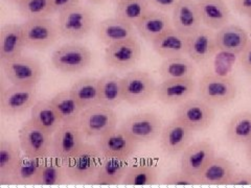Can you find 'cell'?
<instances>
[{"label": "cell", "mask_w": 251, "mask_h": 188, "mask_svg": "<svg viewBox=\"0 0 251 188\" xmlns=\"http://www.w3.org/2000/svg\"><path fill=\"white\" fill-rule=\"evenodd\" d=\"M103 159L96 143L85 142L80 151L65 161L68 180L75 183L92 184Z\"/></svg>", "instance_id": "1"}, {"label": "cell", "mask_w": 251, "mask_h": 188, "mask_svg": "<svg viewBox=\"0 0 251 188\" xmlns=\"http://www.w3.org/2000/svg\"><path fill=\"white\" fill-rule=\"evenodd\" d=\"M200 99L214 108L224 107L237 97L238 88L233 78L218 74L203 75L198 84Z\"/></svg>", "instance_id": "2"}, {"label": "cell", "mask_w": 251, "mask_h": 188, "mask_svg": "<svg viewBox=\"0 0 251 188\" xmlns=\"http://www.w3.org/2000/svg\"><path fill=\"white\" fill-rule=\"evenodd\" d=\"M117 122L119 118L113 108L99 104L84 109L77 123L86 139H99L116 129Z\"/></svg>", "instance_id": "3"}, {"label": "cell", "mask_w": 251, "mask_h": 188, "mask_svg": "<svg viewBox=\"0 0 251 188\" xmlns=\"http://www.w3.org/2000/svg\"><path fill=\"white\" fill-rule=\"evenodd\" d=\"M58 25L61 37L67 40H81L91 33L94 17L87 6L77 4L59 14Z\"/></svg>", "instance_id": "4"}, {"label": "cell", "mask_w": 251, "mask_h": 188, "mask_svg": "<svg viewBox=\"0 0 251 188\" xmlns=\"http://www.w3.org/2000/svg\"><path fill=\"white\" fill-rule=\"evenodd\" d=\"M51 64L62 73H77L87 68L92 61V52L80 43H66L51 54Z\"/></svg>", "instance_id": "5"}, {"label": "cell", "mask_w": 251, "mask_h": 188, "mask_svg": "<svg viewBox=\"0 0 251 188\" xmlns=\"http://www.w3.org/2000/svg\"><path fill=\"white\" fill-rule=\"evenodd\" d=\"M21 25L26 48L45 49L61 37L58 22L50 17L29 19Z\"/></svg>", "instance_id": "6"}, {"label": "cell", "mask_w": 251, "mask_h": 188, "mask_svg": "<svg viewBox=\"0 0 251 188\" xmlns=\"http://www.w3.org/2000/svg\"><path fill=\"white\" fill-rule=\"evenodd\" d=\"M162 120L153 112H141L132 115L126 119L121 129L136 143H148L160 136Z\"/></svg>", "instance_id": "7"}, {"label": "cell", "mask_w": 251, "mask_h": 188, "mask_svg": "<svg viewBox=\"0 0 251 188\" xmlns=\"http://www.w3.org/2000/svg\"><path fill=\"white\" fill-rule=\"evenodd\" d=\"M6 80L12 85L37 87L42 78V66L37 60L20 56L9 62L1 63Z\"/></svg>", "instance_id": "8"}, {"label": "cell", "mask_w": 251, "mask_h": 188, "mask_svg": "<svg viewBox=\"0 0 251 188\" xmlns=\"http://www.w3.org/2000/svg\"><path fill=\"white\" fill-rule=\"evenodd\" d=\"M175 118L194 132L209 128L215 119V108L202 99L188 98L178 105Z\"/></svg>", "instance_id": "9"}, {"label": "cell", "mask_w": 251, "mask_h": 188, "mask_svg": "<svg viewBox=\"0 0 251 188\" xmlns=\"http://www.w3.org/2000/svg\"><path fill=\"white\" fill-rule=\"evenodd\" d=\"M37 88L12 85L0 93V110L5 116H18L37 103Z\"/></svg>", "instance_id": "10"}, {"label": "cell", "mask_w": 251, "mask_h": 188, "mask_svg": "<svg viewBox=\"0 0 251 188\" xmlns=\"http://www.w3.org/2000/svg\"><path fill=\"white\" fill-rule=\"evenodd\" d=\"M157 84L150 73L132 71L123 77L124 101L129 105H139L156 94Z\"/></svg>", "instance_id": "11"}, {"label": "cell", "mask_w": 251, "mask_h": 188, "mask_svg": "<svg viewBox=\"0 0 251 188\" xmlns=\"http://www.w3.org/2000/svg\"><path fill=\"white\" fill-rule=\"evenodd\" d=\"M85 139L78 123H62L52 135L51 154L67 161L81 150Z\"/></svg>", "instance_id": "12"}, {"label": "cell", "mask_w": 251, "mask_h": 188, "mask_svg": "<svg viewBox=\"0 0 251 188\" xmlns=\"http://www.w3.org/2000/svg\"><path fill=\"white\" fill-rule=\"evenodd\" d=\"M18 139L21 150L26 156L45 158L51 154L52 135L38 128L30 120L22 124Z\"/></svg>", "instance_id": "13"}, {"label": "cell", "mask_w": 251, "mask_h": 188, "mask_svg": "<svg viewBox=\"0 0 251 188\" xmlns=\"http://www.w3.org/2000/svg\"><path fill=\"white\" fill-rule=\"evenodd\" d=\"M99 150L104 158L129 160L137 150L136 143L121 129H114L98 139Z\"/></svg>", "instance_id": "14"}, {"label": "cell", "mask_w": 251, "mask_h": 188, "mask_svg": "<svg viewBox=\"0 0 251 188\" xmlns=\"http://www.w3.org/2000/svg\"><path fill=\"white\" fill-rule=\"evenodd\" d=\"M140 56L141 47L135 37L110 44L105 49L106 64L117 70L132 68L139 61Z\"/></svg>", "instance_id": "15"}, {"label": "cell", "mask_w": 251, "mask_h": 188, "mask_svg": "<svg viewBox=\"0 0 251 188\" xmlns=\"http://www.w3.org/2000/svg\"><path fill=\"white\" fill-rule=\"evenodd\" d=\"M215 157L216 151L213 144L208 141H197L191 143L181 153L180 169L199 179L201 172Z\"/></svg>", "instance_id": "16"}, {"label": "cell", "mask_w": 251, "mask_h": 188, "mask_svg": "<svg viewBox=\"0 0 251 188\" xmlns=\"http://www.w3.org/2000/svg\"><path fill=\"white\" fill-rule=\"evenodd\" d=\"M193 133L194 131L186 127L184 123L174 118L163 125L159 136L161 150L170 156L181 154L191 144Z\"/></svg>", "instance_id": "17"}, {"label": "cell", "mask_w": 251, "mask_h": 188, "mask_svg": "<svg viewBox=\"0 0 251 188\" xmlns=\"http://www.w3.org/2000/svg\"><path fill=\"white\" fill-rule=\"evenodd\" d=\"M173 27L184 36H191L202 27L197 0H179L172 12Z\"/></svg>", "instance_id": "18"}, {"label": "cell", "mask_w": 251, "mask_h": 188, "mask_svg": "<svg viewBox=\"0 0 251 188\" xmlns=\"http://www.w3.org/2000/svg\"><path fill=\"white\" fill-rule=\"evenodd\" d=\"M197 87V83L194 78L163 80L159 85H157L156 96L164 105L178 106L191 98Z\"/></svg>", "instance_id": "19"}, {"label": "cell", "mask_w": 251, "mask_h": 188, "mask_svg": "<svg viewBox=\"0 0 251 188\" xmlns=\"http://www.w3.org/2000/svg\"><path fill=\"white\" fill-rule=\"evenodd\" d=\"M217 51L216 30L202 26L187 37L186 56L195 63H203L209 60Z\"/></svg>", "instance_id": "20"}, {"label": "cell", "mask_w": 251, "mask_h": 188, "mask_svg": "<svg viewBox=\"0 0 251 188\" xmlns=\"http://www.w3.org/2000/svg\"><path fill=\"white\" fill-rule=\"evenodd\" d=\"M25 36L21 24L9 23L0 31V61L9 62L22 56L25 48Z\"/></svg>", "instance_id": "21"}, {"label": "cell", "mask_w": 251, "mask_h": 188, "mask_svg": "<svg viewBox=\"0 0 251 188\" xmlns=\"http://www.w3.org/2000/svg\"><path fill=\"white\" fill-rule=\"evenodd\" d=\"M151 43L155 52L163 59L186 56L187 36L179 33L174 27L164 31Z\"/></svg>", "instance_id": "22"}, {"label": "cell", "mask_w": 251, "mask_h": 188, "mask_svg": "<svg viewBox=\"0 0 251 188\" xmlns=\"http://www.w3.org/2000/svg\"><path fill=\"white\" fill-rule=\"evenodd\" d=\"M97 35L101 43L106 46L134 38L136 35L135 26L119 17L108 18L100 21L97 27Z\"/></svg>", "instance_id": "23"}, {"label": "cell", "mask_w": 251, "mask_h": 188, "mask_svg": "<svg viewBox=\"0 0 251 188\" xmlns=\"http://www.w3.org/2000/svg\"><path fill=\"white\" fill-rule=\"evenodd\" d=\"M250 40L247 31L237 24H226L216 30V41L218 50L241 54Z\"/></svg>", "instance_id": "24"}, {"label": "cell", "mask_w": 251, "mask_h": 188, "mask_svg": "<svg viewBox=\"0 0 251 188\" xmlns=\"http://www.w3.org/2000/svg\"><path fill=\"white\" fill-rule=\"evenodd\" d=\"M202 24L218 30L230 20V10L225 0H197Z\"/></svg>", "instance_id": "25"}, {"label": "cell", "mask_w": 251, "mask_h": 188, "mask_svg": "<svg viewBox=\"0 0 251 188\" xmlns=\"http://www.w3.org/2000/svg\"><path fill=\"white\" fill-rule=\"evenodd\" d=\"M172 27V18H170L168 13L158 10L149 11L135 25L137 33L148 42H152L157 37Z\"/></svg>", "instance_id": "26"}, {"label": "cell", "mask_w": 251, "mask_h": 188, "mask_svg": "<svg viewBox=\"0 0 251 188\" xmlns=\"http://www.w3.org/2000/svg\"><path fill=\"white\" fill-rule=\"evenodd\" d=\"M235 168L233 164L223 157H215L199 176L200 184L228 185Z\"/></svg>", "instance_id": "27"}, {"label": "cell", "mask_w": 251, "mask_h": 188, "mask_svg": "<svg viewBox=\"0 0 251 188\" xmlns=\"http://www.w3.org/2000/svg\"><path fill=\"white\" fill-rule=\"evenodd\" d=\"M29 120L50 135H53V133L62 125L60 116L50 100H37L34 107L30 109Z\"/></svg>", "instance_id": "28"}, {"label": "cell", "mask_w": 251, "mask_h": 188, "mask_svg": "<svg viewBox=\"0 0 251 188\" xmlns=\"http://www.w3.org/2000/svg\"><path fill=\"white\" fill-rule=\"evenodd\" d=\"M158 181V169L150 160H140L129 164L128 169L123 179L125 185L147 186L154 185Z\"/></svg>", "instance_id": "29"}, {"label": "cell", "mask_w": 251, "mask_h": 188, "mask_svg": "<svg viewBox=\"0 0 251 188\" xmlns=\"http://www.w3.org/2000/svg\"><path fill=\"white\" fill-rule=\"evenodd\" d=\"M44 158H35L23 154L10 178V184L37 185Z\"/></svg>", "instance_id": "30"}, {"label": "cell", "mask_w": 251, "mask_h": 188, "mask_svg": "<svg viewBox=\"0 0 251 188\" xmlns=\"http://www.w3.org/2000/svg\"><path fill=\"white\" fill-rule=\"evenodd\" d=\"M100 105L115 108L124 101L123 77L108 73L99 78Z\"/></svg>", "instance_id": "31"}, {"label": "cell", "mask_w": 251, "mask_h": 188, "mask_svg": "<svg viewBox=\"0 0 251 188\" xmlns=\"http://www.w3.org/2000/svg\"><path fill=\"white\" fill-rule=\"evenodd\" d=\"M129 166L128 160L104 158L101 161L92 184L116 185L123 182Z\"/></svg>", "instance_id": "32"}, {"label": "cell", "mask_w": 251, "mask_h": 188, "mask_svg": "<svg viewBox=\"0 0 251 188\" xmlns=\"http://www.w3.org/2000/svg\"><path fill=\"white\" fill-rule=\"evenodd\" d=\"M22 150L19 142L1 140L0 142V184H10V178L21 159Z\"/></svg>", "instance_id": "33"}, {"label": "cell", "mask_w": 251, "mask_h": 188, "mask_svg": "<svg viewBox=\"0 0 251 188\" xmlns=\"http://www.w3.org/2000/svg\"><path fill=\"white\" fill-rule=\"evenodd\" d=\"M196 63L184 56L164 59L159 68L162 80H181L194 78L196 74Z\"/></svg>", "instance_id": "34"}, {"label": "cell", "mask_w": 251, "mask_h": 188, "mask_svg": "<svg viewBox=\"0 0 251 188\" xmlns=\"http://www.w3.org/2000/svg\"><path fill=\"white\" fill-rule=\"evenodd\" d=\"M68 180L65 161L50 154L43 160L37 185L54 186L65 183Z\"/></svg>", "instance_id": "35"}, {"label": "cell", "mask_w": 251, "mask_h": 188, "mask_svg": "<svg viewBox=\"0 0 251 188\" xmlns=\"http://www.w3.org/2000/svg\"><path fill=\"white\" fill-rule=\"evenodd\" d=\"M50 103L56 109L62 123H77L83 111L82 107L77 104L70 90H64L57 93Z\"/></svg>", "instance_id": "36"}, {"label": "cell", "mask_w": 251, "mask_h": 188, "mask_svg": "<svg viewBox=\"0 0 251 188\" xmlns=\"http://www.w3.org/2000/svg\"><path fill=\"white\" fill-rule=\"evenodd\" d=\"M69 90L83 110L100 104L99 78L97 77H83Z\"/></svg>", "instance_id": "37"}, {"label": "cell", "mask_w": 251, "mask_h": 188, "mask_svg": "<svg viewBox=\"0 0 251 188\" xmlns=\"http://www.w3.org/2000/svg\"><path fill=\"white\" fill-rule=\"evenodd\" d=\"M226 137L233 144H246L251 140V112L243 111L232 116L227 124Z\"/></svg>", "instance_id": "38"}, {"label": "cell", "mask_w": 251, "mask_h": 188, "mask_svg": "<svg viewBox=\"0 0 251 188\" xmlns=\"http://www.w3.org/2000/svg\"><path fill=\"white\" fill-rule=\"evenodd\" d=\"M150 7L148 0H126L116 4L115 16L135 26L136 23L151 10Z\"/></svg>", "instance_id": "39"}, {"label": "cell", "mask_w": 251, "mask_h": 188, "mask_svg": "<svg viewBox=\"0 0 251 188\" xmlns=\"http://www.w3.org/2000/svg\"><path fill=\"white\" fill-rule=\"evenodd\" d=\"M18 12L23 18H46L52 15L50 0H21L17 4Z\"/></svg>", "instance_id": "40"}, {"label": "cell", "mask_w": 251, "mask_h": 188, "mask_svg": "<svg viewBox=\"0 0 251 188\" xmlns=\"http://www.w3.org/2000/svg\"><path fill=\"white\" fill-rule=\"evenodd\" d=\"M163 183L167 185H177V186H193L200 184L199 179L190 174L182 171H173L169 174L163 180Z\"/></svg>", "instance_id": "41"}, {"label": "cell", "mask_w": 251, "mask_h": 188, "mask_svg": "<svg viewBox=\"0 0 251 188\" xmlns=\"http://www.w3.org/2000/svg\"><path fill=\"white\" fill-rule=\"evenodd\" d=\"M81 0H50L52 14H61L70 7L80 4Z\"/></svg>", "instance_id": "42"}, {"label": "cell", "mask_w": 251, "mask_h": 188, "mask_svg": "<svg viewBox=\"0 0 251 188\" xmlns=\"http://www.w3.org/2000/svg\"><path fill=\"white\" fill-rule=\"evenodd\" d=\"M150 6L154 10H158L164 13L173 12L179 0H148Z\"/></svg>", "instance_id": "43"}, {"label": "cell", "mask_w": 251, "mask_h": 188, "mask_svg": "<svg viewBox=\"0 0 251 188\" xmlns=\"http://www.w3.org/2000/svg\"><path fill=\"white\" fill-rule=\"evenodd\" d=\"M228 185L235 186H251V172L234 171Z\"/></svg>", "instance_id": "44"}, {"label": "cell", "mask_w": 251, "mask_h": 188, "mask_svg": "<svg viewBox=\"0 0 251 188\" xmlns=\"http://www.w3.org/2000/svg\"><path fill=\"white\" fill-rule=\"evenodd\" d=\"M240 63L244 72L251 76V39L244 50L240 54Z\"/></svg>", "instance_id": "45"}, {"label": "cell", "mask_w": 251, "mask_h": 188, "mask_svg": "<svg viewBox=\"0 0 251 188\" xmlns=\"http://www.w3.org/2000/svg\"><path fill=\"white\" fill-rule=\"evenodd\" d=\"M233 7L241 16L251 18V0H233Z\"/></svg>", "instance_id": "46"}, {"label": "cell", "mask_w": 251, "mask_h": 188, "mask_svg": "<svg viewBox=\"0 0 251 188\" xmlns=\"http://www.w3.org/2000/svg\"><path fill=\"white\" fill-rule=\"evenodd\" d=\"M245 152H246V158L248 160V162L251 164V140L249 142H247L245 144Z\"/></svg>", "instance_id": "47"}, {"label": "cell", "mask_w": 251, "mask_h": 188, "mask_svg": "<svg viewBox=\"0 0 251 188\" xmlns=\"http://www.w3.org/2000/svg\"><path fill=\"white\" fill-rule=\"evenodd\" d=\"M86 1H87L90 4H93V5H99V4L105 3L107 0H86Z\"/></svg>", "instance_id": "48"}, {"label": "cell", "mask_w": 251, "mask_h": 188, "mask_svg": "<svg viewBox=\"0 0 251 188\" xmlns=\"http://www.w3.org/2000/svg\"><path fill=\"white\" fill-rule=\"evenodd\" d=\"M7 1H10V2L15 3V4H18L21 1V0H7Z\"/></svg>", "instance_id": "49"}, {"label": "cell", "mask_w": 251, "mask_h": 188, "mask_svg": "<svg viewBox=\"0 0 251 188\" xmlns=\"http://www.w3.org/2000/svg\"><path fill=\"white\" fill-rule=\"evenodd\" d=\"M112 1H113L115 4H119V3H121V2L126 1V0H112Z\"/></svg>", "instance_id": "50"}, {"label": "cell", "mask_w": 251, "mask_h": 188, "mask_svg": "<svg viewBox=\"0 0 251 188\" xmlns=\"http://www.w3.org/2000/svg\"><path fill=\"white\" fill-rule=\"evenodd\" d=\"M249 26H250V29H251V18H250V23H249Z\"/></svg>", "instance_id": "51"}]
</instances>
